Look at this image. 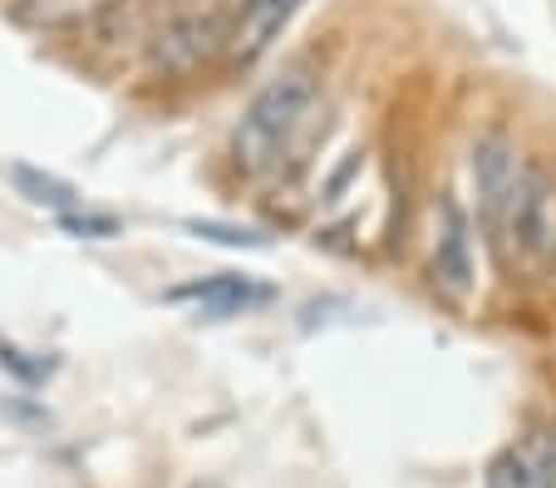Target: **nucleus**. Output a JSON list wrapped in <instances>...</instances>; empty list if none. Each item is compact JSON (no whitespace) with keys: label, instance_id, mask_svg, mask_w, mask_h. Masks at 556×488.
Segmentation results:
<instances>
[{"label":"nucleus","instance_id":"obj_6","mask_svg":"<svg viewBox=\"0 0 556 488\" xmlns=\"http://www.w3.org/2000/svg\"><path fill=\"white\" fill-rule=\"evenodd\" d=\"M276 291L262 287L256 276H237V272H217V276H202V281H188V287L173 291V301H192L202 316H252V311L271 306Z\"/></svg>","mask_w":556,"mask_h":488},{"label":"nucleus","instance_id":"obj_10","mask_svg":"<svg viewBox=\"0 0 556 488\" xmlns=\"http://www.w3.org/2000/svg\"><path fill=\"white\" fill-rule=\"evenodd\" d=\"M188 233L207 237V242H222V247H252V252H262L271 237L266 233H252V227H231V223H217V217H192Z\"/></svg>","mask_w":556,"mask_h":488},{"label":"nucleus","instance_id":"obj_9","mask_svg":"<svg viewBox=\"0 0 556 488\" xmlns=\"http://www.w3.org/2000/svg\"><path fill=\"white\" fill-rule=\"evenodd\" d=\"M11 183H15V192H21L30 208H45V213H54V217L79 213V208H85V198H79V188H74L70 178L45 173V168H35V163H11Z\"/></svg>","mask_w":556,"mask_h":488},{"label":"nucleus","instance_id":"obj_8","mask_svg":"<svg viewBox=\"0 0 556 488\" xmlns=\"http://www.w3.org/2000/svg\"><path fill=\"white\" fill-rule=\"evenodd\" d=\"M556 449L542 445H517L488 464V488H552Z\"/></svg>","mask_w":556,"mask_h":488},{"label":"nucleus","instance_id":"obj_3","mask_svg":"<svg viewBox=\"0 0 556 488\" xmlns=\"http://www.w3.org/2000/svg\"><path fill=\"white\" fill-rule=\"evenodd\" d=\"M227 30H231V11L227 5H207V11H178L168 21L157 25L148 35V70L153 75H168V79H182L192 70L212 60L217 50H227Z\"/></svg>","mask_w":556,"mask_h":488},{"label":"nucleus","instance_id":"obj_7","mask_svg":"<svg viewBox=\"0 0 556 488\" xmlns=\"http://www.w3.org/2000/svg\"><path fill=\"white\" fill-rule=\"evenodd\" d=\"M118 0H15L11 11L30 30H79L85 21H104Z\"/></svg>","mask_w":556,"mask_h":488},{"label":"nucleus","instance_id":"obj_1","mask_svg":"<svg viewBox=\"0 0 556 488\" xmlns=\"http://www.w3.org/2000/svg\"><path fill=\"white\" fill-rule=\"evenodd\" d=\"M315 99H320V70H315V60L301 54V60L281 64V75L256 89L242 124H237V134H231V163H237L247 178H262V173L281 168L295 134H301L305 118H311Z\"/></svg>","mask_w":556,"mask_h":488},{"label":"nucleus","instance_id":"obj_5","mask_svg":"<svg viewBox=\"0 0 556 488\" xmlns=\"http://www.w3.org/2000/svg\"><path fill=\"white\" fill-rule=\"evenodd\" d=\"M433 281L458 301L472 291V227L458 198H443L433 213Z\"/></svg>","mask_w":556,"mask_h":488},{"label":"nucleus","instance_id":"obj_2","mask_svg":"<svg viewBox=\"0 0 556 488\" xmlns=\"http://www.w3.org/2000/svg\"><path fill=\"white\" fill-rule=\"evenodd\" d=\"M527 173H532V163H522L517 143L503 128L478 138V149H472L478 217H483V233L497 247V256L517 252V213H522V198H527Z\"/></svg>","mask_w":556,"mask_h":488},{"label":"nucleus","instance_id":"obj_12","mask_svg":"<svg viewBox=\"0 0 556 488\" xmlns=\"http://www.w3.org/2000/svg\"><path fill=\"white\" fill-rule=\"evenodd\" d=\"M25 355H30V351H15V346H5V340H0V365H11L15 375H25V380H45V375L54 371L50 361H25Z\"/></svg>","mask_w":556,"mask_h":488},{"label":"nucleus","instance_id":"obj_4","mask_svg":"<svg viewBox=\"0 0 556 488\" xmlns=\"http://www.w3.org/2000/svg\"><path fill=\"white\" fill-rule=\"evenodd\" d=\"M301 5L305 0H237L222 54L231 64H256L262 54H271V45L286 35V25L301 15Z\"/></svg>","mask_w":556,"mask_h":488},{"label":"nucleus","instance_id":"obj_13","mask_svg":"<svg viewBox=\"0 0 556 488\" xmlns=\"http://www.w3.org/2000/svg\"><path fill=\"white\" fill-rule=\"evenodd\" d=\"M188 488H227V484H217V478H202V484H188Z\"/></svg>","mask_w":556,"mask_h":488},{"label":"nucleus","instance_id":"obj_11","mask_svg":"<svg viewBox=\"0 0 556 488\" xmlns=\"http://www.w3.org/2000/svg\"><path fill=\"white\" fill-rule=\"evenodd\" d=\"M60 227L64 233H74V237H89V242H104V237H118V217H109V213H64L60 217Z\"/></svg>","mask_w":556,"mask_h":488}]
</instances>
